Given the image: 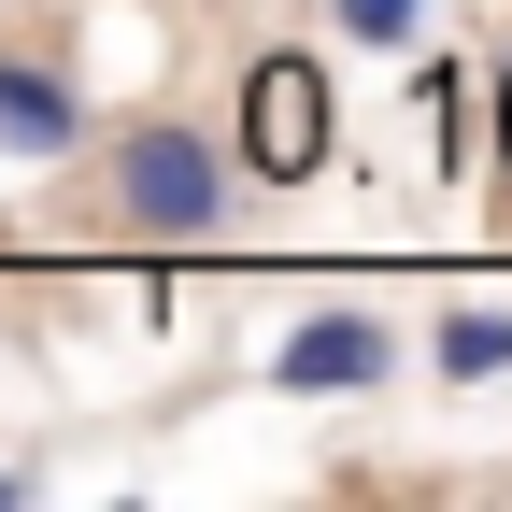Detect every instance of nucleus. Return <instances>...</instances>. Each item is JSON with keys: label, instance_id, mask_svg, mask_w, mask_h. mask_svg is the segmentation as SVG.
<instances>
[{"label": "nucleus", "instance_id": "nucleus-7", "mask_svg": "<svg viewBox=\"0 0 512 512\" xmlns=\"http://www.w3.org/2000/svg\"><path fill=\"white\" fill-rule=\"evenodd\" d=\"M484 171L512 185V43H498V72H484Z\"/></svg>", "mask_w": 512, "mask_h": 512}, {"label": "nucleus", "instance_id": "nucleus-2", "mask_svg": "<svg viewBox=\"0 0 512 512\" xmlns=\"http://www.w3.org/2000/svg\"><path fill=\"white\" fill-rule=\"evenodd\" d=\"M242 171L256 185H313V171H328L342 157V100H328V72H313V57L299 43H271V57H256V72H242Z\"/></svg>", "mask_w": 512, "mask_h": 512}, {"label": "nucleus", "instance_id": "nucleus-1", "mask_svg": "<svg viewBox=\"0 0 512 512\" xmlns=\"http://www.w3.org/2000/svg\"><path fill=\"white\" fill-rule=\"evenodd\" d=\"M242 128H185V114H143V128H114L100 143V214L128 242H214L228 200H242Z\"/></svg>", "mask_w": 512, "mask_h": 512}, {"label": "nucleus", "instance_id": "nucleus-4", "mask_svg": "<svg viewBox=\"0 0 512 512\" xmlns=\"http://www.w3.org/2000/svg\"><path fill=\"white\" fill-rule=\"evenodd\" d=\"M86 86L57 72V57H0V157L15 171H57V157H86Z\"/></svg>", "mask_w": 512, "mask_h": 512}, {"label": "nucleus", "instance_id": "nucleus-6", "mask_svg": "<svg viewBox=\"0 0 512 512\" xmlns=\"http://www.w3.org/2000/svg\"><path fill=\"white\" fill-rule=\"evenodd\" d=\"M328 29L370 43V57H413V43H427V0H328Z\"/></svg>", "mask_w": 512, "mask_h": 512}, {"label": "nucleus", "instance_id": "nucleus-3", "mask_svg": "<svg viewBox=\"0 0 512 512\" xmlns=\"http://www.w3.org/2000/svg\"><path fill=\"white\" fill-rule=\"evenodd\" d=\"M384 370H399V328H384V313H356V299L299 313V328L271 342V384H285V399H370Z\"/></svg>", "mask_w": 512, "mask_h": 512}, {"label": "nucleus", "instance_id": "nucleus-8", "mask_svg": "<svg viewBox=\"0 0 512 512\" xmlns=\"http://www.w3.org/2000/svg\"><path fill=\"white\" fill-rule=\"evenodd\" d=\"M15 498H29V470H0V512H15Z\"/></svg>", "mask_w": 512, "mask_h": 512}, {"label": "nucleus", "instance_id": "nucleus-5", "mask_svg": "<svg viewBox=\"0 0 512 512\" xmlns=\"http://www.w3.org/2000/svg\"><path fill=\"white\" fill-rule=\"evenodd\" d=\"M427 356H441V384H512V313H498V299L427 313Z\"/></svg>", "mask_w": 512, "mask_h": 512}]
</instances>
